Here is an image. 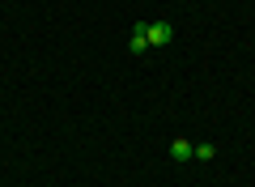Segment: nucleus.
I'll list each match as a JSON object with an SVG mask.
<instances>
[{
  "label": "nucleus",
  "instance_id": "f257e3e1",
  "mask_svg": "<svg viewBox=\"0 0 255 187\" xmlns=\"http://www.w3.org/2000/svg\"><path fill=\"white\" fill-rule=\"evenodd\" d=\"M145 34H149V47H166V43L174 38V30L166 26V21H153V26H149Z\"/></svg>",
  "mask_w": 255,
  "mask_h": 187
},
{
  "label": "nucleus",
  "instance_id": "f03ea898",
  "mask_svg": "<svg viewBox=\"0 0 255 187\" xmlns=\"http://www.w3.org/2000/svg\"><path fill=\"white\" fill-rule=\"evenodd\" d=\"M170 158H174V162H191V158H196V145L179 136V141H170Z\"/></svg>",
  "mask_w": 255,
  "mask_h": 187
},
{
  "label": "nucleus",
  "instance_id": "7ed1b4c3",
  "mask_svg": "<svg viewBox=\"0 0 255 187\" xmlns=\"http://www.w3.org/2000/svg\"><path fill=\"white\" fill-rule=\"evenodd\" d=\"M145 30H149V26H132V38H128V47H132L136 55L149 51V34H145Z\"/></svg>",
  "mask_w": 255,
  "mask_h": 187
},
{
  "label": "nucleus",
  "instance_id": "20e7f679",
  "mask_svg": "<svg viewBox=\"0 0 255 187\" xmlns=\"http://www.w3.org/2000/svg\"><path fill=\"white\" fill-rule=\"evenodd\" d=\"M213 153H217L213 145H196V158H200V162H213Z\"/></svg>",
  "mask_w": 255,
  "mask_h": 187
}]
</instances>
